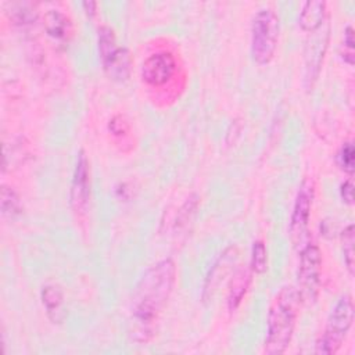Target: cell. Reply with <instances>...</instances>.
<instances>
[{
  "label": "cell",
  "mask_w": 355,
  "mask_h": 355,
  "mask_svg": "<svg viewBox=\"0 0 355 355\" xmlns=\"http://www.w3.org/2000/svg\"><path fill=\"white\" fill-rule=\"evenodd\" d=\"M6 12L10 21L18 26L33 25L37 19V12L29 3H12Z\"/></svg>",
  "instance_id": "2e32d148"
},
{
  "label": "cell",
  "mask_w": 355,
  "mask_h": 355,
  "mask_svg": "<svg viewBox=\"0 0 355 355\" xmlns=\"http://www.w3.org/2000/svg\"><path fill=\"white\" fill-rule=\"evenodd\" d=\"M107 76L115 82H125L130 76L132 57L126 47L116 46L105 55L100 57Z\"/></svg>",
  "instance_id": "30bf717a"
},
{
  "label": "cell",
  "mask_w": 355,
  "mask_h": 355,
  "mask_svg": "<svg viewBox=\"0 0 355 355\" xmlns=\"http://www.w3.org/2000/svg\"><path fill=\"white\" fill-rule=\"evenodd\" d=\"M97 3L96 1H92V0H86V1H82V8L85 11V14L89 17V18H93L97 12Z\"/></svg>",
  "instance_id": "d4e9b609"
},
{
  "label": "cell",
  "mask_w": 355,
  "mask_h": 355,
  "mask_svg": "<svg viewBox=\"0 0 355 355\" xmlns=\"http://www.w3.org/2000/svg\"><path fill=\"white\" fill-rule=\"evenodd\" d=\"M43 26L50 39L58 44H67L72 35L71 19L60 10H49L43 17Z\"/></svg>",
  "instance_id": "7c38bea8"
},
{
  "label": "cell",
  "mask_w": 355,
  "mask_h": 355,
  "mask_svg": "<svg viewBox=\"0 0 355 355\" xmlns=\"http://www.w3.org/2000/svg\"><path fill=\"white\" fill-rule=\"evenodd\" d=\"M90 198V168L87 157L79 151L69 187V207L78 216L86 214Z\"/></svg>",
  "instance_id": "8992f818"
},
{
  "label": "cell",
  "mask_w": 355,
  "mask_h": 355,
  "mask_svg": "<svg viewBox=\"0 0 355 355\" xmlns=\"http://www.w3.org/2000/svg\"><path fill=\"white\" fill-rule=\"evenodd\" d=\"M280 19L275 10L261 8L251 22V55L258 65H268L276 53Z\"/></svg>",
  "instance_id": "3957f363"
},
{
  "label": "cell",
  "mask_w": 355,
  "mask_h": 355,
  "mask_svg": "<svg viewBox=\"0 0 355 355\" xmlns=\"http://www.w3.org/2000/svg\"><path fill=\"white\" fill-rule=\"evenodd\" d=\"M0 208H1V215L4 218H10V219H14L22 211V205H21V200H19L18 194L8 186L1 187Z\"/></svg>",
  "instance_id": "e0dca14e"
},
{
  "label": "cell",
  "mask_w": 355,
  "mask_h": 355,
  "mask_svg": "<svg viewBox=\"0 0 355 355\" xmlns=\"http://www.w3.org/2000/svg\"><path fill=\"white\" fill-rule=\"evenodd\" d=\"M40 298H42V304L46 309L47 318L53 323H61L65 318L64 295H62L61 288L55 284H46L42 287Z\"/></svg>",
  "instance_id": "9a60e30c"
},
{
  "label": "cell",
  "mask_w": 355,
  "mask_h": 355,
  "mask_svg": "<svg viewBox=\"0 0 355 355\" xmlns=\"http://www.w3.org/2000/svg\"><path fill=\"white\" fill-rule=\"evenodd\" d=\"M354 44H355V42H354V28L351 25H348L344 29L343 42H341V46H340V55H341L343 61L348 65H354V58H355Z\"/></svg>",
  "instance_id": "44dd1931"
},
{
  "label": "cell",
  "mask_w": 355,
  "mask_h": 355,
  "mask_svg": "<svg viewBox=\"0 0 355 355\" xmlns=\"http://www.w3.org/2000/svg\"><path fill=\"white\" fill-rule=\"evenodd\" d=\"M301 298L294 286H284L275 295L266 318L263 352L280 355L288 348L298 318Z\"/></svg>",
  "instance_id": "7a4b0ae2"
},
{
  "label": "cell",
  "mask_w": 355,
  "mask_h": 355,
  "mask_svg": "<svg viewBox=\"0 0 355 355\" xmlns=\"http://www.w3.org/2000/svg\"><path fill=\"white\" fill-rule=\"evenodd\" d=\"M178 69L176 58L169 51H158L148 55L140 69L141 79L151 87L165 86L175 76Z\"/></svg>",
  "instance_id": "52a82bcc"
},
{
  "label": "cell",
  "mask_w": 355,
  "mask_h": 355,
  "mask_svg": "<svg viewBox=\"0 0 355 355\" xmlns=\"http://www.w3.org/2000/svg\"><path fill=\"white\" fill-rule=\"evenodd\" d=\"M354 225L349 223L344 230L341 232V248L344 255V263L349 272V275H354Z\"/></svg>",
  "instance_id": "ac0fdd59"
},
{
  "label": "cell",
  "mask_w": 355,
  "mask_h": 355,
  "mask_svg": "<svg viewBox=\"0 0 355 355\" xmlns=\"http://www.w3.org/2000/svg\"><path fill=\"white\" fill-rule=\"evenodd\" d=\"M237 248L234 245L227 247L220 255L219 258L215 261V263L211 266L204 286H202V301H209L214 295V293L216 291L218 286L220 284V282L223 280L225 276H227L230 273V270L233 269V265L236 263L237 259Z\"/></svg>",
  "instance_id": "9c48e42d"
},
{
  "label": "cell",
  "mask_w": 355,
  "mask_h": 355,
  "mask_svg": "<svg viewBox=\"0 0 355 355\" xmlns=\"http://www.w3.org/2000/svg\"><path fill=\"white\" fill-rule=\"evenodd\" d=\"M251 276H252V270H251L250 265H247V266L237 268L236 272L233 273V276L230 277L229 288H227V298H226L229 312H236L237 308L241 305V302L250 288L251 279H252Z\"/></svg>",
  "instance_id": "8fae6325"
},
{
  "label": "cell",
  "mask_w": 355,
  "mask_h": 355,
  "mask_svg": "<svg viewBox=\"0 0 355 355\" xmlns=\"http://www.w3.org/2000/svg\"><path fill=\"white\" fill-rule=\"evenodd\" d=\"M354 323V302L349 294H344L338 298L333 306L326 327L315 344V352L323 355L336 354Z\"/></svg>",
  "instance_id": "277c9868"
},
{
  "label": "cell",
  "mask_w": 355,
  "mask_h": 355,
  "mask_svg": "<svg viewBox=\"0 0 355 355\" xmlns=\"http://www.w3.org/2000/svg\"><path fill=\"white\" fill-rule=\"evenodd\" d=\"M108 130L116 137H123L129 133V123L122 115H115L108 122Z\"/></svg>",
  "instance_id": "603a6c76"
},
{
  "label": "cell",
  "mask_w": 355,
  "mask_h": 355,
  "mask_svg": "<svg viewBox=\"0 0 355 355\" xmlns=\"http://www.w3.org/2000/svg\"><path fill=\"white\" fill-rule=\"evenodd\" d=\"M197 205H198V197L196 194H191L190 197L186 198V201L183 202V205L178 211V215H176V219H175V229L176 230L182 229L191 219L193 214L197 209Z\"/></svg>",
  "instance_id": "ffe728a7"
},
{
  "label": "cell",
  "mask_w": 355,
  "mask_h": 355,
  "mask_svg": "<svg viewBox=\"0 0 355 355\" xmlns=\"http://www.w3.org/2000/svg\"><path fill=\"white\" fill-rule=\"evenodd\" d=\"M266 265H268L266 245L262 240H257L252 243L250 268L252 273H263L266 270Z\"/></svg>",
  "instance_id": "d6986e66"
},
{
  "label": "cell",
  "mask_w": 355,
  "mask_h": 355,
  "mask_svg": "<svg viewBox=\"0 0 355 355\" xmlns=\"http://www.w3.org/2000/svg\"><path fill=\"white\" fill-rule=\"evenodd\" d=\"M176 282V263L171 258L151 265L140 277L130 301L128 334L133 343H148Z\"/></svg>",
  "instance_id": "6da1fadb"
},
{
  "label": "cell",
  "mask_w": 355,
  "mask_h": 355,
  "mask_svg": "<svg viewBox=\"0 0 355 355\" xmlns=\"http://www.w3.org/2000/svg\"><path fill=\"white\" fill-rule=\"evenodd\" d=\"M340 197L341 200L348 204V205H352L354 202V186H352V182L351 179H347L341 183L340 186Z\"/></svg>",
  "instance_id": "cb8c5ba5"
},
{
  "label": "cell",
  "mask_w": 355,
  "mask_h": 355,
  "mask_svg": "<svg viewBox=\"0 0 355 355\" xmlns=\"http://www.w3.org/2000/svg\"><path fill=\"white\" fill-rule=\"evenodd\" d=\"M322 252L315 243H306L300 252L297 270L298 294L301 301L312 302L316 300L320 286Z\"/></svg>",
  "instance_id": "5b68a950"
},
{
  "label": "cell",
  "mask_w": 355,
  "mask_h": 355,
  "mask_svg": "<svg viewBox=\"0 0 355 355\" xmlns=\"http://www.w3.org/2000/svg\"><path fill=\"white\" fill-rule=\"evenodd\" d=\"M337 162L340 168L348 175L354 173V144L352 141H347L341 146L337 154Z\"/></svg>",
  "instance_id": "7402d4cb"
},
{
  "label": "cell",
  "mask_w": 355,
  "mask_h": 355,
  "mask_svg": "<svg viewBox=\"0 0 355 355\" xmlns=\"http://www.w3.org/2000/svg\"><path fill=\"white\" fill-rule=\"evenodd\" d=\"M312 201H313V184L309 180H304L297 191L291 218H290V234H291V240L295 244L301 243L308 233Z\"/></svg>",
  "instance_id": "ba28073f"
},
{
  "label": "cell",
  "mask_w": 355,
  "mask_h": 355,
  "mask_svg": "<svg viewBox=\"0 0 355 355\" xmlns=\"http://www.w3.org/2000/svg\"><path fill=\"white\" fill-rule=\"evenodd\" d=\"M322 29H319L318 32L312 33L315 35L313 39H311V43L308 44V53L305 55L306 64V82L312 83L316 78L318 73L320 71V65L326 53V47H327V40H329V31H326L324 33H320Z\"/></svg>",
  "instance_id": "4fadbf2b"
},
{
  "label": "cell",
  "mask_w": 355,
  "mask_h": 355,
  "mask_svg": "<svg viewBox=\"0 0 355 355\" xmlns=\"http://www.w3.org/2000/svg\"><path fill=\"white\" fill-rule=\"evenodd\" d=\"M326 24V3L320 0H308L302 4L298 25L304 32L315 33Z\"/></svg>",
  "instance_id": "5bb4252c"
}]
</instances>
